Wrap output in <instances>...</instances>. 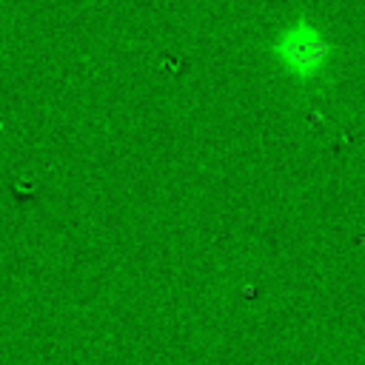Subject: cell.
<instances>
[{
    "label": "cell",
    "instance_id": "1",
    "mask_svg": "<svg viewBox=\"0 0 365 365\" xmlns=\"http://www.w3.org/2000/svg\"><path fill=\"white\" fill-rule=\"evenodd\" d=\"M271 51L274 60L282 66V71L299 80H314L328 68L334 46L328 34L308 14H299L274 37Z\"/></svg>",
    "mask_w": 365,
    "mask_h": 365
}]
</instances>
